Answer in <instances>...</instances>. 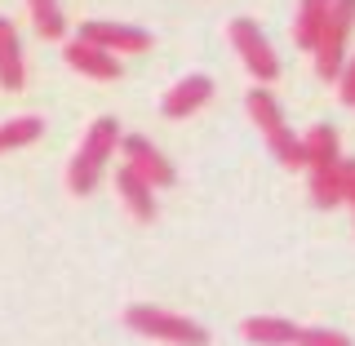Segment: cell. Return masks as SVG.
<instances>
[{"instance_id":"cell-1","label":"cell","mask_w":355,"mask_h":346,"mask_svg":"<svg viewBox=\"0 0 355 346\" xmlns=\"http://www.w3.org/2000/svg\"><path fill=\"white\" fill-rule=\"evenodd\" d=\"M111 151H120V125L116 116H98L94 125L85 129L80 138V151H76L71 169H67V187H71V196H89L98 187V178H103Z\"/></svg>"},{"instance_id":"cell-2","label":"cell","mask_w":355,"mask_h":346,"mask_svg":"<svg viewBox=\"0 0 355 346\" xmlns=\"http://www.w3.org/2000/svg\"><path fill=\"white\" fill-rule=\"evenodd\" d=\"M249 116H253V125L262 129V138H266V147L275 151V160L288 164V169H302V138H297L293 129L284 125V111L280 103H275L271 94L258 85V89H249Z\"/></svg>"},{"instance_id":"cell-3","label":"cell","mask_w":355,"mask_h":346,"mask_svg":"<svg viewBox=\"0 0 355 346\" xmlns=\"http://www.w3.org/2000/svg\"><path fill=\"white\" fill-rule=\"evenodd\" d=\"M125 325L142 338H155V342H169V346H209V329H200L196 320L187 315H173V311H160V306H129L125 311Z\"/></svg>"},{"instance_id":"cell-4","label":"cell","mask_w":355,"mask_h":346,"mask_svg":"<svg viewBox=\"0 0 355 346\" xmlns=\"http://www.w3.org/2000/svg\"><path fill=\"white\" fill-rule=\"evenodd\" d=\"M351 27H355V0H333L329 5V18L320 27V40H315V71L320 80H333L347 62V40H351Z\"/></svg>"},{"instance_id":"cell-5","label":"cell","mask_w":355,"mask_h":346,"mask_svg":"<svg viewBox=\"0 0 355 346\" xmlns=\"http://www.w3.org/2000/svg\"><path fill=\"white\" fill-rule=\"evenodd\" d=\"M231 44H236V53L244 58V67H249L262 85H271L275 76H280V58H275V49L266 44L262 27L253 18H236V22H231Z\"/></svg>"},{"instance_id":"cell-6","label":"cell","mask_w":355,"mask_h":346,"mask_svg":"<svg viewBox=\"0 0 355 346\" xmlns=\"http://www.w3.org/2000/svg\"><path fill=\"white\" fill-rule=\"evenodd\" d=\"M76 40H89L107 53H142L151 49V31L142 27H129V22H80V36Z\"/></svg>"},{"instance_id":"cell-7","label":"cell","mask_w":355,"mask_h":346,"mask_svg":"<svg viewBox=\"0 0 355 346\" xmlns=\"http://www.w3.org/2000/svg\"><path fill=\"white\" fill-rule=\"evenodd\" d=\"M120 147H125V164L133 173H142L151 187H173V164H169V155L164 151H155L142 133H129V138H120Z\"/></svg>"},{"instance_id":"cell-8","label":"cell","mask_w":355,"mask_h":346,"mask_svg":"<svg viewBox=\"0 0 355 346\" xmlns=\"http://www.w3.org/2000/svg\"><path fill=\"white\" fill-rule=\"evenodd\" d=\"M209 98H214V80H209V76H187V80H178L169 94H164V116L169 120H187L191 116V111H200L209 103Z\"/></svg>"},{"instance_id":"cell-9","label":"cell","mask_w":355,"mask_h":346,"mask_svg":"<svg viewBox=\"0 0 355 346\" xmlns=\"http://www.w3.org/2000/svg\"><path fill=\"white\" fill-rule=\"evenodd\" d=\"M67 67H76L80 76H89V80H116L120 76V58L107 49H98V44L89 40H71L67 44Z\"/></svg>"},{"instance_id":"cell-10","label":"cell","mask_w":355,"mask_h":346,"mask_svg":"<svg viewBox=\"0 0 355 346\" xmlns=\"http://www.w3.org/2000/svg\"><path fill=\"white\" fill-rule=\"evenodd\" d=\"M116 191H120V200H125V209L138 222H151L155 218V187L147 182L142 173H133L129 164H120V173H116Z\"/></svg>"},{"instance_id":"cell-11","label":"cell","mask_w":355,"mask_h":346,"mask_svg":"<svg viewBox=\"0 0 355 346\" xmlns=\"http://www.w3.org/2000/svg\"><path fill=\"white\" fill-rule=\"evenodd\" d=\"M27 80V71H22V44H18V31L9 18H0V85L5 89H22Z\"/></svg>"},{"instance_id":"cell-12","label":"cell","mask_w":355,"mask_h":346,"mask_svg":"<svg viewBox=\"0 0 355 346\" xmlns=\"http://www.w3.org/2000/svg\"><path fill=\"white\" fill-rule=\"evenodd\" d=\"M240 333L249 342H258V346H293L297 338V325H288V320H275V315H249L240 325Z\"/></svg>"},{"instance_id":"cell-13","label":"cell","mask_w":355,"mask_h":346,"mask_svg":"<svg viewBox=\"0 0 355 346\" xmlns=\"http://www.w3.org/2000/svg\"><path fill=\"white\" fill-rule=\"evenodd\" d=\"M302 160H306V169H329V164H338L342 155H338V129L333 125H315L302 138Z\"/></svg>"},{"instance_id":"cell-14","label":"cell","mask_w":355,"mask_h":346,"mask_svg":"<svg viewBox=\"0 0 355 346\" xmlns=\"http://www.w3.org/2000/svg\"><path fill=\"white\" fill-rule=\"evenodd\" d=\"M329 5L333 0H297V22H293L297 49H315L320 27H324V18H329Z\"/></svg>"},{"instance_id":"cell-15","label":"cell","mask_w":355,"mask_h":346,"mask_svg":"<svg viewBox=\"0 0 355 346\" xmlns=\"http://www.w3.org/2000/svg\"><path fill=\"white\" fill-rule=\"evenodd\" d=\"M40 133H44L40 116H14V120L0 125V151H18V147H27V142H36Z\"/></svg>"},{"instance_id":"cell-16","label":"cell","mask_w":355,"mask_h":346,"mask_svg":"<svg viewBox=\"0 0 355 346\" xmlns=\"http://www.w3.org/2000/svg\"><path fill=\"white\" fill-rule=\"evenodd\" d=\"M311 200H315L320 209L342 205V173H338V164H329V169H311Z\"/></svg>"},{"instance_id":"cell-17","label":"cell","mask_w":355,"mask_h":346,"mask_svg":"<svg viewBox=\"0 0 355 346\" xmlns=\"http://www.w3.org/2000/svg\"><path fill=\"white\" fill-rule=\"evenodd\" d=\"M27 5H31V22H36L40 36H44V40H62L67 18H62L58 0H27Z\"/></svg>"},{"instance_id":"cell-18","label":"cell","mask_w":355,"mask_h":346,"mask_svg":"<svg viewBox=\"0 0 355 346\" xmlns=\"http://www.w3.org/2000/svg\"><path fill=\"white\" fill-rule=\"evenodd\" d=\"M293 346H351V338L338 329H297Z\"/></svg>"},{"instance_id":"cell-19","label":"cell","mask_w":355,"mask_h":346,"mask_svg":"<svg viewBox=\"0 0 355 346\" xmlns=\"http://www.w3.org/2000/svg\"><path fill=\"white\" fill-rule=\"evenodd\" d=\"M338 173H342V200L355 205V160H338Z\"/></svg>"},{"instance_id":"cell-20","label":"cell","mask_w":355,"mask_h":346,"mask_svg":"<svg viewBox=\"0 0 355 346\" xmlns=\"http://www.w3.org/2000/svg\"><path fill=\"white\" fill-rule=\"evenodd\" d=\"M342 103H347V107H355V58L347 62V67H342Z\"/></svg>"}]
</instances>
